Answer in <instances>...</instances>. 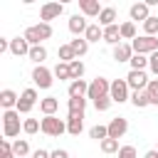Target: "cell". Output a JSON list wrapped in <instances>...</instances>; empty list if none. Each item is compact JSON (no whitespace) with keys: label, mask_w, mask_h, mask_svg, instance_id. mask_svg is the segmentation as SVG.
Returning <instances> with one entry per match:
<instances>
[{"label":"cell","mask_w":158,"mask_h":158,"mask_svg":"<svg viewBox=\"0 0 158 158\" xmlns=\"http://www.w3.org/2000/svg\"><path fill=\"white\" fill-rule=\"evenodd\" d=\"M32 47H37V44H42L44 40H49L52 37V25H47V22H40V25H32V27H27L25 30V35H22Z\"/></svg>","instance_id":"6da1fadb"},{"label":"cell","mask_w":158,"mask_h":158,"mask_svg":"<svg viewBox=\"0 0 158 158\" xmlns=\"http://www.w3.org/2000/svg\"><path fill=\"white\" fill-rule=\"evenodd\" d=\"M2 133H5V138H15L20 133V114H17V109H10V111L2 114Z\"/></svg>","instance_id":"7a4b0ae2"},{"label":"cell","mask_w":158,"mask_h":158,"mask_svg":"<svg viewBox=\"0 0 158 158\" xmlns=\"http://www.w3.org/2000/svg\"><path fill=\"white\" fill-rule=\"evenodd\" d=\"M131 47H133V54H153V52H158V40L143 35V37H136L131 42Z\"/></svg>","instance_id":"3957f363"},{"label":"cell","mask_w":158,"mask_h":158,"mask_svg":"<svg viewBox=\"0 0 158 158\" xmlns=\"http://www.w3.org/2000/svg\"><path fill=\"white\" fill-rule=\"evenodd\" d=\"M109 91H111V81L109 79H104V77H96L91 84H89V99L91 101H96V99H101V96H109Z\"/></svg>","instance_id":"277c9868"},{"label":"cell","mask_w":158,"mask_h":158,"mask_svg":"<svg viewBox=\"0 0 158 158\" xmlns=\"http://www.w3.org/2000/svg\"><path fill=\"white\" fill-rule=\"evenodd\" d=\"M64 131H67V123L62 118H57V116H44L42 118V133H47V136H62Z\"/></svg>","instance_id":"5b68a950"},{"label":"cell","mask_w":158,"mask_h":158,"mask_svg":"<svg viewBox=\"0 0 158 158\" xmlns=\"http://www.w3.org/2000/svg\"><path fill=\"white\" fill-rule=\"evenodd\" d=\"M148 81H151V79L146 77V72H138V69H131L128 77H126V84H128V89H133V91H146Z\"/></svg>","instance_id":"8992f818"},{"label":"cell","mask_w":158,"mask_h":158,"mask_svg":"<svg viewBox=\"0 0 158 158\" xmlns=\"http://www.w3.org/2000/svg\"><path fill=\"white\" fill-rule=\"evenodd\" d=\"M109 96H111L116 104L128 101L131 96H128V84H126V79H114V81H111V91H109Z\"/></svg>","instance_id":"52a82bcc"},{"label":"cell","mask_w":158,"mask_h":158,"mask_svg":"<svg viewBox=\"0 0 158 158\" xmlns=\"http://www.w3.org/2000/svg\"><path fill=\"white\" fill-rule=\"evenodd\" d=\"M62 12H64V5H62V2H44V5L40 7V20L49 25V20H57Z\"/></svg>","instance_id":"ba28073f"},{"label":"cell","mask_w":158,"mask_h":158,"mask_svg":"<svg viewBox=\"0 0 158 158\" xmlns=\"http://www.w3.org/2000/svg\"><path fill=\"white\" fill-rule=\"evenodd\" d=\"M32 81H35V86H40V89H49V86H52V72L40 64V67L32 69Z\"/></svg>","instance_id":"9c48e42d"},{"label":"cell","mask_w":158,"mask_h":158,"mask_svg":"<svg viewBox=\"0 0 158 158\" xmlns=\"http://www.w3.org/2000/svg\"><path fill=\"white\" fill-rule=\"evenodd\" d=\"M35 104H37V91L35 89H25L20 94V101H17V114H30Z\"/></svg>","instance_id":"30bf717a"},{"label":"cell","mask_w":158,"mask_h":158,"mask_svg":"<svg viewBox=\"0 0 158 158\" xmlns=\"http://www.w3.org/2000/svg\"><path fill=\"white\" fill-rule=\"evenodd\" d=\"M126 131H128V121H126L123 116H116V118L109 121V138H116V141H118Z\"/></svg>","instance_id":"8fae6325"},{"label":"cell","mask_w":158,"mask_h":158,"mask_svg":"<svg viewBox=\"0 0 158 158\" xmlns=\"http://www.w3.org/2000/svg\"><path fill=\"white\" fill-rule=\"evenodd\" d=\"M30 49H32V44L25 40V37H12L10 40V52L15 54V57H30Z\"/></svg>","instance_id":"7c38bea8"},{"label":"cell","mask_w":158,"mask_h":158,"mask_svg":"<svg viewBox=\"0 0 158 158\" xmlns=\"http://www.w3.org/2000/svg\"><path fill=\"white\" fill-rule=\"evenodd\" d=\"M128 15H131V20H141V22H146V20L151 17V5H148V2H133L131 10H128Z\"/></svg>","instance_id":"4fadbf2b"},{"label":"cell","mask_w":158,"mask_h":158,"mask_svg":"<svg viewBox=\"0 0 158 158\" xmlns=\"http://www.w3.org/2000/svg\"><path fill=\"white\" fill-rule=\"evenodd\" d=\"M79 10H81V15H86V17H99L104 7L99 5V0H79Z\"/></svg>","instance_id":"5bb4252c"},{"label":"cell","mask_w":158,"mask_h":158,"mask_svg":"<svg viewBox=\"0 0 158 158\" xmlns=\"http://www.w3.org/2000/svg\"><path fill=\"white\" fill-rule=\"evenodd\" d=\"M69 99H81V96H86L89 94V84L84 81V79H74V81H69Z\"/></svg>","instance_id":"9a60e30c"},{"label":"cell","mask_w":158,"mask_h":158,"mask_svg":"<svg viewBox=\"0 0 158 158\" xmlns=\"http://www.w3.org/2000/svg\"><path fill=\"white\" fill-rule=\"evenodd\" d=\"M84 128V114H67V131L72 136H79Z\"/></svg>","instance_id":"2e32d148"},{"label":"cell","mask_w":158,"mask_h":158,"mask_svg":"<svg viewBox=\"0 0 158 158\" xmlns=\"http://www.w3.org/2000/svg\"><path fill=\"white\" fill-rule=\"evenodd\" d=\"M131 57H133L131 42H121V44L114 47V59H116V62H131Z\"/></svg>","instance_id":"e0dca14e"},{"label":"cell","mask_w":158,"mask_h":158,"mask_svg":"<svg viewBox=\"0 0 158 158\" xmlns=\"http://www.w3.org/2000/svg\"><path fill=\"white\" fill-rule=\"evenodd\" d=\"M86 27H89V22H86L84 15H72V17H69V32H72V35H84Z\"/></svg>","instance_id":"ac0fdd59"},{"label":"cell","mask_w":158,"mask_h":158,"mask_svg":"<svg viewBox=\"0 0 158 158\" xmlns=\"http://www.w3.org/2000/svg\"><path fill=\"white\" fill-rule=\"evenodd\" d=\"M17 101H20V96H17L12 89H2V91H0V106H2L5 111H10L12 106L17 109Z\"/></svg>","instance_id":"d6986e66"},{"label":"cell","mask_w":158,"mask_h":158,"mask_svg":"<svg viewBox=\"0 0 158 158\" xmlns=\"http://www.w3.org/2000/svg\"><path fill=\"white\" fill-rule=\"evenodd\" d=\"M104 42L109 44H121V25H111V27H104Z\"/></svg>","instance_id":"ffe728a7"},{"label":"cell","mask_w":158,"mask_h":158,"mask_svg":"<svg viewBox=\"0 0 158 158\" xmlns=\"http://www.w3.org/2000/svg\"><path fill=\"white\" fill-rule=\"evenodd\" d=\"M59 109V101H57V96H47V99H42L40 101V111L44 114V116H54V111Z\"/></svg>","instance_id":"44dd1931"},{"label":"cell","mask_w":158,"mask_h":158,"mask_svg":"<svg viewBox=\"0 0 158 158\" xmlns=\"http://www.w3.org/2000/svg\"><path fill=\"white\" fill-rule=\"evenodd\" d=\"M84 40L86 42H99V40H104V27L96 22V25H89L86 27V32H84Z\"/></svg>","instance_id":"7402d4cb"},{"label":"cell","mask_w":158,"mask_h":158,"mask_svg":"<svg viewBox=\"0 0 158 158\" xmlns=\"http://www.w3.org/2000/svg\"><path fill=\"white\" fill-rule=\"evenodd\" d=\"M99 25H101V27H111V25H116V10H114V7H104L101 15H99Z\"/></svg>","instance_id":"603a6c76"},{"label":"cell","mask_w":158,"mask_h":158,"mask_svg":"<svg viewBox=\"0 0 158 158\" xmlns=\"http://www.w3.org/2000/svg\"><path fill=\"white\" fill-rule=\"evenodd\" d=\"M69 44H72V49H74V54H77V59H79V57H84V54L89 52V42H86L84 37H77V40H72Z\"/></svg>","instance_id":"cb8c5ba5"},{"label":"cell","mask_w":158,"mask_h":158,"mask_svg":"<svg viewBox=\"0 0 158 158\" xmlns=\"http://www.w3.org/2000/svg\"><path fill=\"white\" fill-rule=\"evenodd\" d=\"M12 153H15L17 158H27V153H30V143H27L25 138H17V141L12 143Z\"/></svg>","instance_id":"d4e9b609"},{"label":"cell","mask_w":158,"mask_h":158,"mask_svg":"<svg viewBox=\"0 0 158 158\" xmlns=\"http://www.w3.org/2000/svg\"><path fill=\"white\" fill-rule=\"evenodd\" d=\"M30 59H32V62H37V67H40V64L47 59V49H44V44L32 47V49H30Z\"/></svg>","instance_id":"484cf974"},{"label":"cell","mask_w":158,"mask_h":158,"mask_svg":"<svg viewBox=\"0 0 158 158\" xmlns=\"http://www.w3.org/2000/svg\"><path fill=\"white\" fill-rule=\"evenodd\" d=\"M57 54H59V59H62L64 64H72V62L77 59V54H74V49H72V44H62Z\"/></svg>","instance_id":"4316f807"},{"label":"cell","mask_w":158,"mask_h":158,"mask_svg":"<svg viewBox=\"0 0 158 158\" xmlns=\"http://www.w3.org/2000/svg\"><path fill=\"white\" fill-rule=\"evenodd\" d=\"M131 104H133L136 109L151 106V101H148V94H146V91H133V94H131Z\"/></svg>","instance_id":"83f0119b"},{"label":"cell","mask_w":158,"mask_h":158,"mask_svg":"<svg viewBox=\"0 0 158 158\" xmlns=\"http://www.w3.org/2000/svg\"><path fill=\"white\" fill-rule=\"evenodd\" d=\"M146 94H148V101L151 106H158V79H151L148 86H146Z\"/></svg>","instance_id":"f1b7e54d"},{"label":"cell","mask_w":158,"mask_h":158,"mask_svg":"<svg viewBox=\"0 0 158 158\" xmlns=\"http://www.w3.org/2000/svg\"><path fill=\"white\" fill-rule=\"evenodd\" d=\"M121 40H131V42L136 40V25H133L131 20L121 25Z\"/></svg>","instance_id":"f546056e"},{"label":"cell","mask_w":158,"mask_h":158,"mask_svg":"<svg viewBox=\"0 0 158 158\" xmlns=\"http://www.w3.org/2000/svg\"><path fill=\"white\" fill-rule=\"evenodd\" d=\"M146 67H148V57H146V54H133V57H131V69L146 72Z\"/></svg>","instance_id":"4dcf8cb0"},{"label":"cell","mask_w":158,"mask_h":158,"mask_svg":"<svg viewBox=\"0 0 158 158\" xmlns=\"http://www.w3.org/2000/svg\"><path fill=\"white\" fill-rule=\"evenodd\" d=\"M69 114H84V109H86V99L81 96V99H69Z\"/></svg>","instance_id":"1f68e13d"},{"label":"cell","mask_w":158,"mask_h":158,"mask_svg":"<svg viewBox=\"0 0 158 158\" xmlns=\"http://www.w3.org/2000/svg\"><path fill=\"white\" fill-rule=\"evenodd\" d=\"M22 131L32 136V133L42 131V121H37V118H25V123H22Z\"/></svg>","instance_id":"d6a6232c"},{"label":"cell","mask_w":158,"mask_h":158,"mask_svg":"<svg viewBox=\"0 0 158 158\" xmlns=\"http://www.w3.org/2000/svg\"><path fill=\"white\" fill-rule=\"evenodd\" d=\"M89 136L91 138H96V141H104V138H109V126H91L89 128Z\"/></svg>","instance_id":"836d02e7"},{"label":"cell","mask_w":158,"mask_h":158,"mask_svg":"<svg viewBox=\"0 0 158 158\" xmlns=\"http://www.w3.org/2000/svg\"><path fill=\"white\" fill-rule=\"evenodd\" d=\"M143 32H146L148 37H156V35H158V17L151 15V17L143 22Z\"/></svg>","instance_id":"e575fe53"},{"label":"cell","mask_w":158,"mask_h":158,"mask_svg":"<svg viewBox=\"0 0 158 158\" xmlns=\"http://www.w3.org/2000/svg\"><path fill=\"white\" fill-rule=\"evenodd\" d=\"M54 77H57L59 81H64V79H72V72H69V64H64V62H59V64L54 67Z\"/></svg>","instance_id":"d590c367"},{"label":"cell","mask_w":158,"mask_h":158,"mask_svg":"<svg viewBox=\"0 0 158 158\" xmlns=\"http://www.w3.org/2000/svg\"><path fill=\"white\" fill-rule=\"evenodd\" d=\"M69 72H72V81H74V79H81V77H84V64H81V59H74V62L69 64Z\"/></svg>","instance_id":"8d00e7d4"},{"label":"cell","mask_w":158,"mask_h":158,"mask_svg":"<svg viewBox=\"0 0 158 158\" xmlns=\"http://www.w3.org/2000/svg\"><path fill=\"white\" fill-rule=\"evenodd\" d=\"M101 151L104 153H116V151H121V146H118L116 138H104L101 141Z\"/></svg>","instance_id":"74e56055"},{"label":"cell","mask_w":158,"mask_h":158,"mask_svg":"<svg viewBox=\"0 0 158 158\" xmlns=\"http://www.w3.org/2000/svg\"><path fill=\"white\" fill-rule=\"evenodd\" d=\"M114 104V99L111 96H101V99H96L94 101V106H96V111H109V106Z\"/></svg>","instance_id":"f35d334b"},{"label":"cell","mask_w":158,"mask_h":158,"mask_svg":"<svg viewBox=\"0 0 158 158\" xmlns=\"http://www.w3.org/2000/svg\"><path fill=\"white\" fill-rule=\"evenodd\" d=\"M0 148H2L0 158H17V156L12 153V143H10V141H2V143H0Z\"/></svg>","instance_id":"ab89813d"},{"label":"cell","mask_w":158,"mask_h":158,"mask_svg":"<svg viewBox=\"0 0 158 158\" xmlns=\"http://www.w3.org/2000/svg\"><path fill=\"white\" fill-rule=\"evenodd\" d=\"M118 158H136V148H133V146H121Z\"/></svg>","instance_id":"60d3db41"},{"label":"cell","mask_w":158,"mask_h":158,"mask_svg":"<svg viewBox=\"0 0 158 158\" xmlns=\"http://www.w3.org/2000/svg\"><path fill=\"white\" fill-rule=\"evenodd\" d=\"M148 69H151L153 74H158V52H153V54L148 57Z\"/></svg>","instance_id":"b9f144b4"},{"label":"cell","mask_w":158,"mask_h":158,"mask_svg":"<svg viewBox=\"0 0 158 158\" xmlns=\"http://www.w3.org/2000/svg\"><path fill=\"white\" fill-rule=\"evenodd\" d=\"M49 158H69V153H67L64 148H57V151H52V153H49Z\"/></svg>","instance_id":"7bdbcfd3"},{"label":"cell","mask_w":158,"mask_h":158,"mask_svg":"<svg viewBox=\"0 0 158 158\" xmlns=\"http://www.w3.org/2000/svg\"><path fill=\"white\" fill-rule=\"evenodd\" d=\"M32 158H49V153H47V151H42V148H37V151L32 153Z\"/></svg>","instance_id":"ee69618b"},{"label":"cell","mask_w":158,"mask_h":158,"mask_svg":"<svg viewBox=\"0 0 158 158\" xmlns=\"http://www.w3.org/2000/svg\"><path fill=\"white\" fill-rule=\"evenodd\" d=\"M5 49H10V40L0 37V52H5Z\"/></svg>","instance_id":"f6af8a7d"},{"label":"cell","mask_w":158,"mask_h":158,"mask_svg":"<svg viewBox=\"0 0 158 158\" xmlns=\"http://www.w3.org/2000/svg\"><path fill=\"white\" fill-rule=\"evenodd\" d=\"M146 158H158V151H156V148H153V151H148V153H146Z\"/></svg>","instance_id":"bcb514c9"},{"label":"cell","mask_w":158,"mask_h":158,"mask_svg":"<svg viewBox=\"0 0 158 158\" xmlns=\"http://www.w3.org/2000/svg\"><path fill=\"white\" fill-rule=\"evenodd\" d=\"M156 151H158V148H156Z\"/></svg>","instance_id":"7dc6e473"}]
</instances>
